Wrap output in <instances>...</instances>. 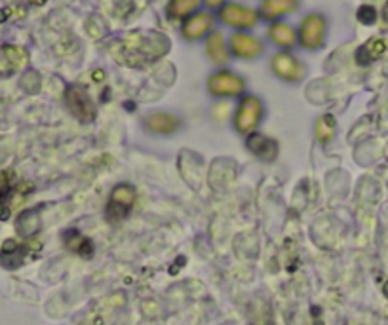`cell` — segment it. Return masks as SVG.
I'll list each match as a JSON object with an SVG mask.
<instances>
[{
	"mask_svg": "<svg viewBox=\"0 0 388 325\" xmlns=\"http://www.w3.org/2000/svg\"><path fill=\"white\" fill-rule=\"evenodd\" d=\"M126 50L130 53H141L143 57L154 60L170 50V40L158 33H135L130 34L126 40Z\"/></svg>",
	"mask_w": 388,
	"mask_h": 325,
	"instance_id": "cell-1",
	"label": "cell"
},
{
	"mask_svg": "<svg viewBox=\"0 0 388 325\" xmlns=\"http://www.w3.org/2000/svg\"><path fill=\"white\" fill-rule=\"evenodd\" d=\"M208 53H210L213 63H218V65H223V63L229 61V52H227V48H225L223 36L219 33H213L210 39H208Z\"/></svg>",
	"mask_w": 388,
	"mask_h": 325,
	"instance_id": "cell-17",
	"label": "cell"
},
{
	"mask_svg": "<svg viewBox=\"0 0 388 325\" xmlns=\"http://www.w3.org/2000/svg\"><path fill=\"white\" fill-rule=\"evenodd\" d=\"M358 20L366 25H373L377 21V12L373 6H362L358 10Z\"/></svg>",
	"mask_w": 388,
	"mask_h": 325,
	"instance_id": "cell-23",
	"label": "cell"
},
{
	"mask_svg": "<svg viewBox=\"0 0 388 325\" xmlns=\"http://www.w3.org/2000/svg\"><path fill=\"white\" fill-rule=\"evenodd\" d=\"M145 122L147 127L152 133H160V135H170V133H175L179 130V118L168 113L151 114Z\"/></svg>",
	"mask_w": 388,
	"mask_h": 325,
	"instance_id": "cell-13",
	"label": "cell"
},
{
	"mask_svg": "<svg viewBox=\"0 0 388 325\" xmlns=\"http://www.w3.org/2000/svg\"><path fill=\"white\" fill-rule=\"evenodd\" d=\"M221 20L231 27H240V29H248V27H253L259 21V15H257L255 10H250V8H242L238 4H229L221 10Z\"/></svg>",
	"mask_w": 388,
	"mask_h": 325,
	"instance_id": "cell-8",
	"label": "cell"
},
{
	"mask_svg": "<svg viewBox=\"0 0 388 325\" xmlns=\"http://www.w3.org/2000/svg\"><path fill=\"white\" fill-rule=\"evenodd\" d=\"M208 88L213 95H238L243 90V80L232 73H215L208 82Z\"/></svg>",
	"mask_w": 388,
	"mask_h": 325,
	"instance_id": "cell-6",
	"label": "cell"
},
{
	"mask_svg": "<svg viewBox=\"0 0 388 325\" xmlns=\"http://www.w3.org/2000/svg\"><path fill=\"white\" fill-rule=\"evenodd\" d=\"M231 48L238 57H246V60L257 57V55H261V52H263V46H261L259 40H255L253 36H250V34L243 33L232 34Z\"/></svg>",
	"mask_w": 388,
	"mask_h": 325,
	"instance_id": "cell-10",
	"label": "cell"
},
{
	"mask_svg": "<svg viewBox=\"0 0 388 325\" xmlns=\"http://www.w3.org/2000/svg\"><path fill=\"white\" fill-rule=\"evenodd\" d=\"M335 133V118L331 114H323L316 122V139L320 143H326L333 137Z\"/></svg>",
	"mask_w": 388,
	"mask_h": 325,
	"instance_id": "cell-19",
	"label": "cell"
},
{
	"mask_svg": "<svg viewBox=\"0 0 388 325\" xmlns=\"http://www.w3.org/2000/svg\"><path fill=\"white\" fill-rule=\"evenodd\" d=\"M384 50H387V44H384L382 40H369L366 46L358 50V61L363 63V65H366V63H371V61L377 60V57H381L382 53H384Z\"/></svg>",
	"mask_w": 388,
	"mask_h": 325,
	"instance_id": "cell-18",
	"label": "cell"
},
{
	"mask_svg": "<svg viewBox=\"0 0 388 325\" xmlns=\"http://www.w3.org/2000/svg\"><path fill=\"white\" fill-rule=\"evenodd\" d=\"M206 4H208L210 8H218L223 4V0H206Z\"/></svg>",
	"mask_w": 388,
	"mask_h": 325,
	"instance_id": "cell-24",
	"label": "cell"
},
{
	"mask_svg": "<svg viewBox=\"0 0 388 325\" xmlns=\"http://www.w3.org/2000/svg\"><path fill=\"white\" fill-rule=\"evenodd\" d=\"M213 27V18L210 13L200 12L196 15H192L189 20L185 21L183 25V34L187 40H198L202 39L208 31Z\"/></svg>",
	"mask_w": 388,
	"mask_h": 325,
	"instance_id": "cell-11",
	"label": "cell"
},
{
	"mask_svg": "<svg viewBox=\"0 0 388 325\" xmlns=\"http://www.w3.org/2000/svg\"><path fill=\"white\" fill-rule=\"evenodd\" d=\"M27 61H29V55L23 48L2 46L0 48V76H8V74L20 71Z\"/></svg>",
	"mask_w": 388,
	"mask_h": 325,
	"instance_id": "cell-9",
	"label": "cell"
},
{
	"mask_svg": "<svg viewBox=\"0 0 388 325\" xmlns=\"http://www.w3.org/2000/svg\"><path fill=\"white\" fill-rule=\"evenodd\" d=\"M248 148L255 154L257 158L265 160V162H272L278 154L276 143L272 139H269V137H265V135H259V133L248 137Z\"/></svg>",
	"mask_w": 388,
	"mask_h": 325,
	"instance_id": "cell-12",
	"label": "cell"
},
{
	"mask_svg": "<svg viewBox=\"0 0 388 325\" xmlns=\"http://www.w3.org/2000/svg\"><path fill=\"white\" fill-rule=\"evenodd\" d=\"M8 13H10V10H0V23H2V21L6 20Z\"/></svg>",
	"mask_w": 388,
	"mask_h": 325,
	"instance_id": "cell-25",
	"label": "cell"
},
{
	"mask_svg": "<svg viewBox=\"0 0 388 325\" xmlns=\"http://www.w3.org/2000/svg\"><path fill=\"white\" fill-rule=\"evenodd\" d=\"M323 34H326V20L320 13H310L309 18H305L301 31H299V40L305 48L314 50V48L322 46Z\"/></svg>",
	"mask_w": 388,
	"mask_h": 325,
	"instance_id": "cell-5",
	"label": "cell"
},
{
	"mask_svg": "<svg viewBox=\"0 0 388 325\" xmlns=\"http://www.w3.org/2000/svg\"><path fill=\"white\" fill-rule=\"evenodd\" d=\"M12 194V181H10V175L8 173H0V219L6 221L10 217V209L4 206V202L8 200V196Z\"/></svg>",
	"mask_w": 388,
	"mask_h": 325,
	"instance_id": "cell-22",
	"label": "cell"
},
{
	"mask_svg": "<svg viewBox=\"0 0 388 325\" xmlns=\"http://www.w3.org/2000/svg\"><path fill=\"white\" fill-rule=\"evenodd\" d=\"M382 291H384V297H387V299H388V282H387V284H384V287H382Z\"/></svg>",
	"mask_w": 388,
	"mask_h": 325,
	"instance_id": "cell-26",
	"label": "cell"
},
{
	"mask_svg": "<svg viewBox=\"0 0 388 325\" xmlns=\"http://www.w3.org/2000/svg\"><path fill=\"white\" fill-rule=\"evenodd\" d=\"M65 244L69 249H73L74 253H79L82 257H90L93 251L92 242L88 238H84V236L80 233H76V230H69V233L65 234Z\"/></svg>",
	"mask_w": 388,
	"mask_h": 325,
	"instance_id": "cell-16",
	"label": "cell"
},
{
	"mask_svg": "<svg viewBox=\"0 0 388 325\" xmlns=\"http://www.w3.org/2000/svg\"><path fill=\"white\" fill-rule=\"evenodd\" d=\"M135 200V191L130 185L116 186L111 194V202L107 206V217L111 221L124 219L126 215L130 213Z\"/></svg>",
	"mask_w": 388,
	"mask_h": 325,
	"instance_id": "cell-3",
	"label": "cell"
},
{
	"mask_svg": "<svg viewBox=\"0 0 388 325\" xmlns=\"http://www.w3.org/2000/svg\"><path fill=\"white\" fill-rule=\"evenodd\" d=\"M31 2H33V4H44L46 0H31Z\"/></svg>",
	"mask_w": 388,
	"mask_h": 325,
	"instance_id": "cell-27",
	"label": "cell"
},
{
	"mask_svg": "<svg viewBox=\"0 0 388 325\" xmlns=\"http://www.w3.org/2000/svg\"><path fill=\"white\" fill-rule=\"evenodd\" d=\"M384 13H387V18H388V4H387V10H384Z\"/></svg>",
	"mask_w": 388,
	"mask_h": 325,
	"instance_id": "cell-28",
	"label": "cell"
},
{
	"mask_svg": "<svg viewBox=\"0 0 388 325\" xmlns=\"http://www.w3.org/2000/svg\"><path fill=\"white\" fill-rule=\"evenodd\" d=\"M270 39L272 42H276L278 46L282 48H291L295 44V33H293V29L290 25H286V23H274V25L270 27Z\"/></svg>",
	"mask_w": 388,
	"mask_h": 325,
	"instance_id": "cell-15",
	"label": "cell"
},
{
	"mask_svg": "<svg viewBox=\"0 0 388 325\" xmlns=\"http://www.w3.org/2000/svg\"><path fill=\"white\" fill-rule=\"evenodd\" d=\"M297 8V0H265L261 13L265 20H276L283 13L293 12Z\"/></svg>",
	"mask_w": 388,
	"mask_h": 325,
	"instance_id": "cell-14",
	"label": "cell"
},
{
	"mask_svg": "<svg viewBox=\"0 0 388 325\" xmlns=\"http://www.w3.org/2000/svg\"><path fill=\"white\" fill-rule=\"evenodd\" d=\"M263 116V105H261V101L253 97V95H248V97H243L240 106H238V113H236V127L238 132L242 133H250L253 132L259 124V120Z\"/></svg>",
	"mask_w": 388,
	"mask_h": 325,
	"instance_id": "cell-2",
	"label": "cell"
},
{
	"mask_svg": "<svg viewBox=\"0 0 388 325\" xmlns=\"http://www.w3.org/2000/svg\"><path fill=\"white\" fill-rule=\"evenodd\" d=\"M40 226V221H39V215L34 212H25L23 215H21L20 219H18V233L21 234V236H29V234H33L39 230Z\"/></svg>",
	"mask_w": 388,
	"mask_h": 325,
	"instance_id": "cell-21",
	"label": "cell"
},
{
	"mask_svg": "<svg viewBox=\"0 0 388 325\" xmlns=\"http://www.w3.org/2000/svg\"><path fill=\"white\" fill-rule=\"evenodd\" d=\"M272 69L280 78L290 82H297L305 76V67L295 57H291L290 53H276L272 57Z\"/></svg>",
	"mask_w": 388,
	"mask_h": 325,
	"instance_id": "cell-7",
	"label": "cell"
},
{
	"mask_svg": "<svg viewBox=\"0 0 388 325\" xmlns=\"http://www.w3.org/2000/svg\"><path fill=\"white\" fill-rule=\"evenodd\" d=\"M67 105L71 113L80 120V122H92L95 118V105L90 99V95L79 86H73L67 90Z\"/></svg>",
	"mask_w": 388,
	"mask_h": 325,
	"instance_id": "cell-4",
	"label": "cell"
},
{
	"mask_svg": "<svg viewBox=\"0 0 388 325\" xmlns=\"http://www.w3.org/2000/svg\"><path fill=\"white\" fill-rule=\"evenodd\" d=\"M198 4H200V0H171L168 12H170V18H173V20H181L185 15L194 12V8Z\"/></svg>",
	"mask_w": 388,
	"mask_h": 325,
	"instance_id": "cell-20",
	"label": "cell"
}]
</instances>
